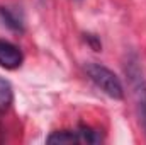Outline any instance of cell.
<instances>
[{
	"mask_svg": "<svg viewBox=\"0 0 146 145\" xmlns=\"http://www.w3.org/2000/svg\"><path fill=\"white\" fill-rule=\"evenodd\" d=\"M0 19L7 28H10L14 31H24L22 17L17 12H14L10 7H0Z\"/></svg>",
	"mask_w": 146,
	"mask_h": 145,
	"instance_id": "obj_4",
	"label": "cell"
},
{
	"mask_svg": "<svg viewBox=\"0 0 146 145\" xmlns=\"http://www.w3.org/2000/svg\"><path fill=\"white\" fill-rule=\"evenodd\" d=\"M126 75H127V82L134 97V104H136V113L139 118V125L143 126L146 133V79L145 72L139 65V60L136 56H129L126 60Z\"/></svg>",
	"mask_w": 146,
	"mask_h": 145,
	"instance_id": "obj_1",
	"label": "cell"
},
{
	"mask_svg": "<svg viewBox=\"0 0 146 145\" xmlns=\"http://www.w3.org/2000/svg\"><path fill=\"white\" fill-rule=\"evenodd\" d=\"M14 101V91L9 80L0 77V111H7Z\"/></svg>",
	"mask_w": 146,
	"mask_h": 145,
	"instance_id": "obj_6",
	"label": "cell"
},
{
	"mask_svg": "<svg viewBox=\"0 0 146 145\" xmlns=\"http://www.w3.org/2000/svg\"><path fill=\"white\" fill-rule=\"evenodd\" d=\"M85 72L88 75V79L104 92L107 94L112 99H117L121 101L124 97V87H122V82L119 80V77L115 73L109 70L107 67L100 65V63H95V62H90L85 65Z\"/></svg>",
	"mask_w": 146,
	"mask_h": 145,
	"instance_id": "obj_2",
	"label": "cell"
},
{
	"mask_svg": "<svg viewBox=\"0 0 146 145\" xmlns=\"http://www.w3.org/2000/svg\"><path fill=\"white\" fill-rule=\"evenodd\" d=\"M78 137H80V142H87V144H99L102 142V137L97 130H92L88 126H80L76 130Z\"/></svg>",
	"mask_w": 146,
	"mask_h": 145,
	"instance_id": "obj_7",
	"label": "cell"
},
{
	"mask_svg": "<svg viewBox=\"0 0 146 145\" xmlns=\"http://www.w3.org/2000/svg\"><path fill=\"white\" fill-rule=\"evenodd\" d=\"M24 55L14 43L0 39V67L5 70H15L22 65Z\"/></svg>",
	"mask_w": 146,
	"mask_h": 145,
	"instance_id": "obj_3",
	"label": "cell"
},
{
	"mask_svg": "<svg viewBox=\"0 0 146 145\" xmlns=\"http://www.w3.org/2000/svg\"><path fill=\"white\" fill-rule=\"evenodd\" d=\"M48 144H80V137L76 132L63 130V132H54L48 137Z\"/></svg>",
	"mask_w": 146,
	"mask_h": 145,
	"instance_id": "obj_5",
	"label": "cell"
}]
</instances>
